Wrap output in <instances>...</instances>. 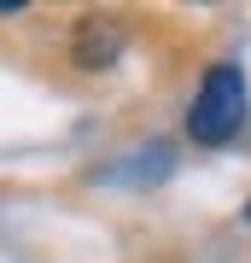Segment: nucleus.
Here are the masks:
<instances>
[{"instance_id": "obj_1", "label": "nucleus", "mask_w": 251, "mask_h": 263, "mask_svg": "<svg viewBox=\"0 0 251 263\" xmlns=\"http://www.w3.org/2000/svg\"><path fill=\"white\" fill-rule=\"evenodd\" d=\"M240 129H245V76H240V65L222 59V65L205 70L193 105H187V135L199 146H228Z\"/></svg>"}, {"instance_id": "obj_2", "label": "nucleus", "mask_w": 251, "mask_h": 263, "mask_svg": "<svg viewBox=\"0 0 251 263\" xmlns=\"http://www.w3.org/2000/svg\"><path fill=\"white\" fill-rule=\"evenodd\" d=\"M117 47H123V29L111 24V18H88L82 29H76V65H82V70H105V65H111V59H117Z\"/></svg>"}, {"instance_id": "obj_3", "label": "nucleus", "mask_w": 251, "mask_h": 263, "mask_svg": "<svg viewBox=\"0 0 251 263\" xmlns=\"http://www.w3.org/2000/svg\"><path fill=\"white\" fill-rule=\"evenodd\" d=\"M0 12H24V0H0Z\"/></svg>"}, {"instance_id": "obj_4", "label": "nucleus", "mask_w": 251, "mask_h": 263, "mask_svg": "<svg viewBox=\"0 0 251 263\" xmlns=\"http://www.w3.org/2000/svg\"><path fill=\"white\" fill-rule=\"evenodd\" d=\"M245 222H251V205H245Z\"/></svg>"}]
</instances>
